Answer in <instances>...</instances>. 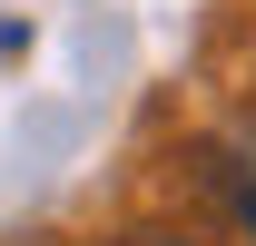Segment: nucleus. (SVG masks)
Returning <instances> with one entry per match:
<instances>
[{"label":"nucleus","mask_w":256,"mask_h":246,"mask_svg":"<svg viewBox=\"0 0 256 246\" xmlns=\"http://www.w3.org/2000/svg\"><path fill=\"white\" fill-rule=\"evenodd\" d=\"M128 246H178V236H128Z\"/></svg>","instance_id":"nucleus-2"},{"label":"nucleus","mask_w":256,"mask_h":246,"mask_svg":"<svg viewBox=\"0 0 256 246\" xmlns=\"http://www.w3.org/2000/svg\"><path fill=\"white\" fill-rule=\"evenodd\" d=\"M217 197H226V207H236V226H246V236H256V128H246V138H226V148H217Z\"/></svg>","instance_id":"nucleus-1"}]
</instances>
